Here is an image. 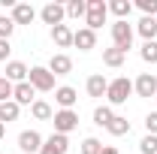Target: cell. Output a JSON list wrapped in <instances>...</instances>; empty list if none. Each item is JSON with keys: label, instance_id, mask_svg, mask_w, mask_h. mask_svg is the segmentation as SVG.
Here are the masks:
<instances>
[{"label": "cell", "instance_id": "6da1fadb", "mask_svg": "<svg viewBox=\"0 0 157 154\" xmlns=\"http://www.w3.org/2000/svg\"><path fill=\"white\" fill-rule=\"evenodd\" d=\"M133 94V82L130 79H115V82H109V91H106V97H109V103H115V106H121V103H127V97Z\"/></svg>", "mask_w": 157, "mask_h": 154}, {"label": "cell", "instance_id": "7a4b0ae2", "mask_svg": "<svg viewBox=\"0 0 157 154\" xmlns=\"http://www.w3.org/2000/svg\"><path fill=\"white\" fill-rule=\"evenodd\" d=\"M52 124H55V133H73L78 127V115L73 112V109H60V112H55L52 115Z\"/></svg>", "mask_w": 157, "mask_h": 154}, {"label": "cell", "instance_id": "3957f363", "mask_svg": "<svg viewBox=\"0 0 157 154\" xmlns=\"http://www.w3.org/2000/svg\"><path fill=\"white\" fill-rule=\"evenodd\" d=\"M106 15H109V3H103V0H88L85 21H88V27H91V30H97L100 24L106 21Z\"/></svg>", "mask_w": 157, "mask_h": 154}, {"label": "cell", "instance_id": "277c9868", "mask_svg": "<svg viewBox=\"0 0 157 154\" xmlns=\"http://www.w3.org/2000/svg\"><path fill=\"white\" fill-rule=\"evenodd\" d=\"M27 82L33 85V91H52L55 88V76L48 73V67H30Z\"/></svg>", "mask_w": 157, "mask_h": 154}, {"label": "cell", "instance_id": "5b68a950", "mask_svg": "<svg viewBox=\"0 0 157 154\" xmlns=\"http://www.w3.org/2000/svg\"><path fill=\"white\" fill-rule=\"evenodd\" d=\"M112 39H115V48H121L127 55V48L133 45V27L127 21H115L112 24Z\"/></svg>", "mask_w": 157, "mask_h": 154}, {"label": "cell", "instance_id": "8992f818", "mask_svg": "<svg viewBox=\"0 0 157 154\" xmlns=\"http://www.w3.org/2000/svg\"><path fill=\"white\" fill-rule=\"evenodd\" d=\"M67 148H70L67 136H63V133H52L48 139H42V148H39V154H67Z\"/></svg>", "mask_w": 157, "mask_h": 154}, {"label": "cell", "instance_id": "52a82bcc", "mask_svg": "<svg viewBox=\"0 0 157 154\" xmlns=\"http://www.w3.org/2000/svg\"><path fill=\"white\" fill-rule=\"evenodd\" d=\"M39 15H42V21H45V24L58 27L60 21H63V15H67V6H60V3H45Z\"/></svg>", "mask_w": 157, "mask_h": 154}, {"label": "cell", "instance_id": "ba28073f", "mask_svg": "<svg viewBox=\"0 0 157 154\" xmlns=\"http://www.w3.org/2000/svg\"><path fill=\"white\" fill-rule=\"evenodd\" d=\"M133 91H136L139 97H157V79L151 76V73H142V76L136 79V85H133Z\"/></svg>", "mask_w": 157, "mask_h": 154}, {"label": "cell", "instance_id": "9c48e42d", "mask_svg": "<svg viewBox=\"0 0 157 154\" xmlns=\"http://www.w3.org/2000/svg\"><path fill=\"white\" fill-rule=\"evenodd\" d=\"M18 148L21 151H27V154H33L42 148V136L36 133V130H24V133L18 136Z\"/></svg>", "mask_w": 157, "mask_h": 154}, {"label": "cell", "instance_id": "30bf717a", "mask_svg": "<svg viewBox=\"0 0 157 154\" xmlns=\"http://www.w3.org/2000/svg\"><path fill=\"white\" fill-rule=\"evenodd\" d=\"M73 45H78L82 52H91V48L97 45V33H94L91 27H82V30L73 33Z\"/></svg>", "mask_w": 157, "mask_h": 154}, {"label": "cell", "instance_id": "8fae6325", "mask_svg": "<svg viewBox=\"0 0 157 154\" xmlns=\"http://www.w3.org/2000/svg\"><path fill=\"white\" fill-rule=\"evenodd\" d=\"M33 94H36V91H33V85H30V82H18V85H15V91H12V97H15V103H18V106H33V103H36Z\"/></svg>", "mask_w": 157, "mask_h": 154}, {"label": "cell", "instance_id": "7c38bea8", "mask_svg": "<svg viewBox=\"0 0 157 154\" xmlns=\"http://www.w3.org/2000/svg\"><path fill=\"white\" fill-rule=\"evenodd\" d=\"M33 18H36V9H33L30 3H15V6H12V21H15V24H30Z\"/></svg>", "mask_w": 157, "mask_h": 154}, {"label": "cell", "instance_id": "4fadbf2b", "mask_svg": "<svg viewBox=\"0 0 157 154\" xmlns=\"http://www.w3.org/2000/svg\"><path fill=\"white\" fill-rule=\"evenodd\" d=\"M70 70H73V60L67 55H52V60H48V73L52 76H67Z\"/></svg>", "mask_w": 157, "mask_h": 154}, {"label": "cell", "instance_id": "5bb4252c", "mask_svg": "<svg viewBox=\"0 0 157 154\" xmlns=\"http://www.w3.org/2000/svg\"><path fill=\"white\" fill-rule=\"evenodd\" d=\"M52 39L58 42L60 48H70V45H73V30H70L67 24H58V27H52Z\"/></svg>", "mask_w": 157, "mask_h": 154}, {"label": "cell", "instance_id": "9a60e30c", "mask_svg": "<svg viewBox=\"0 0 157 154\" xmlns=\"http://www.w3.org/2000/svg\"><path fill=\"white\" fill-rule=\"evenodd\" d=\"M27 73H30V70H27L21 60H9V64H6V79H9V82H24Z\"/></svg>", "mask_w": 157, "mask_h": 154}, {"label": "cell", "instance_id": "2e32d148", "mask_svg": "<svg viewBox=\"0 0 157 154\" xmlns=\"http://www.w3.org/2000/svg\"><path fill=\"white\" fill-rule=\"evenodd\" d=\"M55 100H58V103L63 106V109H70V106H73V103L78 100V94H76V88L63 85V88H58V91H55Z\"/></svg>", "mask_w": 157, "mask_h": 154}, {"label": "cell", "instance_id": "e0dca14e", "mask_svg": "<svg viewBox=\"0 0 157 154\" xmlns=\"http://www.w3.org/2000/svg\"><path fill=\"white\" fill-rule=\"evenodd\" d=\"M106 130H109L112 136H127V133H130V121H127V118H121V115H115L112 121H109V127H106Z\"/></svg>", "mask_w": 157, "mask_h": 154}, {"label": "cell", "instance_id": "ac0fdd59", "mask_svg": "<svg viewBox=\"0 0 157 154\" xmlns=\"http://www.w3.org/2000/svg\"><path fill=\"white\" fill-rule=\"evenodd\" d=\"M106 91H109V82H106L103 76H91L88 79V94L91 97H103Z\"/></svg>", "mask_w": 157, "mask_h": 154}, {"label": "cell", "instance_id": "d6986e66", "mask_svg": "<svg viewBox=\"0 0 157 154\" xmlns=\"http://www.w3.org/2000/svg\"><path fill=\"white\" fill-rule=\"evenodd\" d=\"M139 33H142L145 42H151V39L157 37V18H148V15H145V18L139 21Z\"/></svg>", "mask_w": 157, "mask_h": 154}, {"label": "cell", "instance_id": "ffe728a7", "mask_svg": "<svg viewBox=\"0 0 157 154\" xmlns=\"http://www.w3.org/2000/svg\"><path fill=\"white\" fill-rule=\"evenodd\" d=\"M18 118V103L9 100V103H0V124H9Z\"/></svg>", "mask_w": 157, "mask_h": 154}, {"label": "cell", "instance_id": "44dd1931", "mask_svg": "<svg viewBox=\"0 0 157 154\" xmlns=\"http://www.w3.org/2000/svg\"><path fill=\"white\" fill-rule=\"evenodd\" d=\"M103 64H106V67H121V64H124V52L115 48V45L106 48V52H103Z\"/></svg>", "mask_w": 157, "mask_h": 154}, {"label": "cell", "instance_id": "7402d4cb", "mask_svg": "<svg viewBox=\"0 0 157 154\" xmlns=\"http://www.w3.org/2000/svg\"><path fill=\"white\" fill-rule=\"evenodd\" d=\"M30 112H33L36 121H52V106H48L45 100H36V103L30 106Z\"/></svg>", "mask_w": 157, "mask_h": 154}, {"label": "cell", "instance_id": "603a6c76", "mask_svg": "<svg viewBox=\"0 0 157 154\" xmlns=\"http://www.w3.org/2000/svg\"><path fill=\"white\" fill-rule=\"evenodd\" d=\"M109 9L118 15V21H127V15H130V9H133V6H130V0H112V3H109Z\"/></svg>", "mask_w": 157, "mask_h": 154}, {"label": "cell", "instance_id": "cb8c5ba5", "mask_svg": "<svg viewBox=\"0 0 157 154\" xmlns=\"http://www.w3.org/2000/svg\"><path fill=\"white\" fill-rule=\"evenodd\" d=\"M112 118H115V112H112L109 106H100L97 112H94V124H97V127H109Z\"/></svg>", "mask_w": 157, "mask_h": 154}, {"label": "cell", "instance_id": "d4e9b609", "mask_svg": "<svg viewBox=\"0 0 157 154\" xmlns=\"http://www.w3.org/2000/svg\"><path fill=\"white\" fill-rule=\"evenodd\" d=\"M85 12H88V3H85V0H70V3H67V15H70V18H82Z\"/></svg>", "mask_w": 157, "mask_h": 154}, {"label": "cell", "instance_id": "484cf974", "mask_svg": "<svg viewBox=\"0 0 157 154\" xmlns=\"http://www.w3.org/2000/svg\"><path fill=\"white\" fill-rule=\"evenodd\" d=\"M139 55H142V60H145V64H157V39H151V42H145Z\"/></svg>", "mask_w": 157, "mask_h": 154}, {"label": "cell", "instance_id": "4316f807", "mask_svg": "<svg viewBox=\"0 0 157 154\" xmlns=\"http://www.w3.org/2000/svg\"><path fill=\"white\" fill-rule=\"evenodd\" d=\"M100 151H103V142L94 139V136H88V139L82 142V154H100Z\"/></svg>", "mask_w": 157, "mask_h": 154}, {"label": "cell", "instance_id": "83f0119b", "mask_svg": "<svg viewBox=\"0 0 157 154\" xmlns=\"http://www.w3.org/2000/svg\"><path fill=\"white\" fill-rule=\"evenodd\" d=\"M12 30H15V21L6 18V15H0V39H9V37H12Z\"/></svg>", "mask_w": 157, "mask_h": 154}, {"label": "cell", "instance_id": "f1b7e54d", "mask_svg": "<svg viewBox=\"0 0 157 154\" xmlns=\"http://www.w3.org/2000/svg\"><path fill=\"white\" fill-rule=\"evenodd\" d=\"M139 151L142 154H157V136H145L139 142Z\"/></svg>", "mask_w": 157, "mask_h": 154}, {"label": "cell", "instance_id": "f546056e", "mask_svg": "<svg viewBox=\"0 0 157 154\" xmlns=\"http://www.w3.org/2000/svg\"><path fill=\"white\" fill-rule=\"evenodd\" d=\"M12 91H15V85H12L9 79H0V103H9Z\"/></svg>", "mask_w": 157, "mask_h": 154}, {"label": "cell", "instance_id": "4dcf8cb0", "mask_svg": "<svg viewBox=\"0 0 157 154\" xmlns=\"http://www.w3.org/2000/svg\"><path fill=\"white\" fill-rule=\"evenodd\" d=\"M136 6L145 12V15H148V18H154V15H157V0H139Z\"/></svg>", "mask_w": 157, "mask_h": 154}, {"label": "cell", "instance_id": "1f68e13d", "mask_svg": "<svg viewBox=\"0 0 157 154\" xmlns=\"http://www.w3.org/2000/svg\"><path fill=\"white\" fill-rule=\"evenodd\" d=\"M145 127H148V136H157V112H151L145 118Z\"/></svg>", "mask_w": 157, "mask_h": 154}, {"label": "cell", "instance_id": "d6a6232c", "mask_svg": "<svg viewBox=\"0 0 157 154\" xmlns=\"http://www.w3.org/2000/svg\"><path fill=\"white\" fill-rule=\"evenodd\" d=\"M9 55V39H0V60H6Z\"/></svg>", "mask_w": 157, "mask_h": 154}, {"label": "cell", "instance_id": "836d02e7", "mask_svg": "<svg viewBox=\"0 0 157 154\" xmlns=\"http://www.w3.org/2000/svg\"><path fill=\"white\" fill-rule=\"evenodd\" d=\"M100 154H118V148H103Z\"/></svg>", "mask_w": 157, "mask_h": 154}, {"label": "cell", "instance_id": "e575fe53", "mask_svg": "<svg viewBox=\"0 0 157 154\" xmlns=\"http://www.w3.org/2000/svg\"><path fill=\"white\" fill-rule=\"evenodd\" d=\"M3 133H6V124H0V139H3Z\"/></svg>", "mask_w": 157, "mask_h": 154}, {"label": "cell", "instance_id": "d590c367", "mask_svg": "<svg viewBox=\"0 0 157 154\" xmlns=\"http://www.w3.org/2000/svg\"><path fill=\"white\" fill-rule=\"evenodd\" d=\"M0 79H3V76H0Z\"/></svg>", "mask_w": 157, "mask_h": 154}]
</instances>
